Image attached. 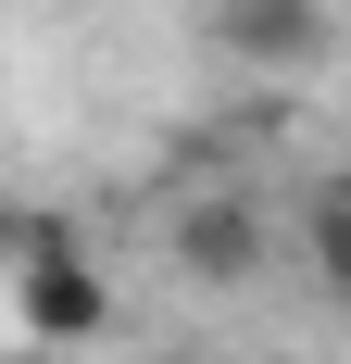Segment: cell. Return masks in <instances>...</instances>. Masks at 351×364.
<instances>
[{"mask_svg": "<svg viewBox=\"0 0 351 364\" xmlns=\"http://www.w3.org/2000/svg\"><path fill=\"white\" fill-rule=\"evenodd\" d=\"M101 327H113V289L88 264V239H75V214H26V239H13V339L26 352H88Z\"/></svg>", "mask_w": 351, "mask_h": 364, "instance_id": "6da1fadb", "label": "cell"}, {"mask_svg": "<svg viewBox=\"0 0 351 364\" xmlns=\"http://www.w3.org/2000/svg\"><path fill=\"white\" fill-rule=\"evenodd\" d=\"M213 50H239L251 75L326 63V0H213Z\"/></svg>", "mask_w": 351, "mask_h": 364, "instance_id": "3957f363", "label": "cell"}, {"mask_svg": "<svg viewBox=\"0 0 351 364\" xmlns=\"http://www.w3.org/2000/svg\"><path fill=\"white\" fill-rule=\"evenodd\" d=\"M301 239H314V277H326V289H351V188L339 176L301 201Z\"/></svg>", "mask_w": 351, "mask_h": 364, "instance_id": "277c9868", "label": "cell"}, {"mask_svg": "<svg viewBox=\"0 0 351 364\" xmlns=\"http://www.w3.org/2000/svg\"><path fill=\"white\" fill-rule=\"evenodd\" d=\"M264 252H276V226H264L251 188H201V201H176V264H188L201 289H251Z\"/></svg>", "mask_w": 351, "mask_h": 364, "instance_id": "7a4b0ae2", "label": "cell"}]
</instances>
